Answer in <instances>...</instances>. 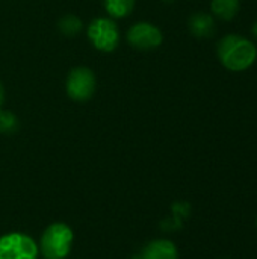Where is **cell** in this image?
I'll return each mask as SVG.
<instances>
[{
    "label": "cell",
    "instance_id": "cell-1",
    "mask_svg": "<svg viewBox=\"0 0 257 259\" xmlns=\"http://www.w3.org/2000/svg\"><path fill=\"white\" fill-rule=\"evenodd\" d=\"M217 55L223 67L230 71H245L257 59L256 44L238 33L223 36L217 44Z\"/></svg>",
    "mask_w": 257,
    "mask_h": 259
},
{
    "label": "cell",
    "instance_id": "cell-2",
    "mask_svg": "<svg viewBox=\"0 0 257 259\" xmlns=\"http://www.w3.org/2000/svg\"><path fill=\"white\" fill-rule=\"evenodd\" d=\"M74 232L62 222L48 225L39 238V252L45 259H65L73 249Z\"/></svg>",
    "mask_w": 257,
    "mask_h": 259
},
{
    "label": "cell",
    "instance_id": "cell-3",
    "mask_svg": "<svg viewBox=\"0 0 257 259\" xmlns=\"http://www.w3.org/2000/svg\"><path fill=\"white\" fill-rule=\"evenodd\" d=\"M89 42L105 53L114 52L120 44V29L118 24L111 17H97L94 18L86 29Z\"/></svg>",
    "mask_w": 257,
    "mask_h": 259
},
{
    "label": "cell",
    "instance_id": "cell-4",
    "mask_svg": "<svg viewBox=\"0 0 257 259\" xmlns=\"http://www.w3.org/2000/svg\"><path fill=\"white\" fill-rule=\"evenodd\" d=\"M38 243L27 234L8 232L0 237V259H38Z\"/></svg>",
    "mask_w": 257,
    "mask_h": 259
},
{
    "label": "cell",
    "instance_id": "cell-5",
    "mask_svg": "<svg viewBox=\"0 0 257 259\" xmlns=\"http://www.w3.org/2000/svg\"><path fill=\"white\" fill-rule=\"evenodd\" d=\"M97 90L95 73L88 67H74L65 80L67 96L74 102H88Z\"/></svg>",
    "mask_w": 257,
    "mask_h": 259
},
{
    "label": "cell",
    "instance_id": "cell-6",
    "mask_svg": "<svg viewBox=\"0 0 257 259\" xmlns=\"http://www.w3.org/2000/svg\"><path fill=\"white\" fill-rule=\"evenodd\" d=\"M126 39L136 50H153L162 44L164 35L156 24L150 21H138L129 27Z\"/></svg>",
    "mask_w": 257,
    "mask_h": 259
},
{
    "label": "cell",
    "instance_id": "cell-7",
    "mask_svg": "<svg viewBox=\"0 0 257 259\" xmlns=\"http://www.w3.org/2000/svg\"><path fill=\"white\" fill-rule=\"evenodd\" d=\"M139 253L142 259H179L177 246L167 238L151 240Z\"/></svg>",
    "mask_w": 257,
    "mask_h": 259
},
{
    "label": "cell",
    "instance_id": "cell-8",
    "mask_svg": "<svg viewBox=\"0 0 257 259\" xmlns=\"http://www.w3.org/2000/svg\"><path fill=\"white\" fill-rule=\"evenodd\" d=\"M188 27L195 38H211L217 30L214 17L206 12L192 14L188 20Z\"/></svg>",
    "mask_w": 257,
    "mask_h": 259
},
{
    "label": "cell",
    "instance_id": "cell-9",
    "mask_svg": "<svg viewBox=\"0 0 257 259\" xmlns=\"http://www.w3.org/2000/svg\"><path fill=\"white\" fill-rule=\"evenodd\" d=\"M241 8V0H211V12L224 21L233 20Z\"/></svg>",
    "mask_w": 257,
    "mask_h": 259
},
{
    "label": "cell",
    "instance_id": "cell-10",
    "mask_svg": "<svg viewBox=\"0 0 257 259\" xmlns=\"http://www.w3.org/2000/svg\"><path fill=\"white\" fill-rule=\"evenodd\" d=\"M103 8L111 18H126L135 9V0H103Z\"/></svg>",
    "mask_w": 257,
    "mask_h": 259
},
{
    "label": "cell",
    "instance_id": "cell-11",
    "mask_svg": "<svg viewBox=\"0 0 257 259\" xmlns=\"http://www.w3.org/2000/svg\"><path fill=\"white\" fill-rule=\"evenodd\" d=\"M58 29L65 36H76V35H79L82 32L83 23H82V20L77 15L67 14V15H64L58 21Z\"/></svg>",
    "mask_w": 257,
    "mask_h": 259
},
{
    "label": "cell",
    "instance_id": "cell-12",
    "mask_svg": "<svg viewBox=\"0 0 257 259\" xmlns=\"http://www.w3.org/2000/svg\"><path fill=\"white\" fill-rule=\"evenodd\" d=\"M18 131V118L11 112L0 109V134L11 135Z\"/></svg>",
    "mask_w": 257,
    "mask_h": 259
},
{
    "label": "cell",
    "instance_id": "cell-13",
    "mask_svg": "<svg viewBox=\"0 0 257 259\" xmlns=\"http://www.w3.org/2000/svg\"><path fill=\"white\" fill-rule=\"evenodd\" d=\"M3 102H5V88H3V85L0 82V109L3 106Z\"/></svg>",
    "mask_w": 257,
    "mask_h": 259
},
{
    "label": "cell",
    "instance_id": "cell-14",
    "mask_svg": "<svg viewBox=\"0 0 257 259\" xmlns=\"http://www.w3.org/2000/svg\"><path fill=\"white\" fill-rule=\"evenodd\" d=\"M251 32H253L254 38H256V39H257V21H256V23H254V26H253V30H251Z\"/></svg>",
    "mask_w": 257,
    "mask_h": 259
},
{
    "label": "cell",
    "instance_id": "cell-15",
    "mask_svg": "<svg viewBox=\"0 0 257 259\" xmlns=\"http://www.w3.org/2000/svg\"><path fill=\"white\" fill-rule=\"evenodd\" d=\"M132 259H142V256H141V253H136V255L132 256Z\"/></svg>",
    "mask_w": 257,
    "mask_h": 259
},
{
    "label": "cell",
    "instance_id": "cell-16",
    "mask_svg": "<svg viewBox=\"0 0 257 259\" xmlns=\"http://www.w3.org/2000/svg\"><path fill=\"white\" fill-rule=\"evenodd\" d=\"M164 2H167V3H171V2H174V0H164Z\"/></svg>",
    "mask_w": 257,
    "mask_h": 259
},
{
    "label": "cell",
    "instance_id": "cell-17",
    "mask_svg": "<svg viewBox=\"0 0 257 259\" xmlns=\"http://www.w3.org/2000/svg\"><path fill=\"white\" fill-rule=\"evenodd\" d=\"M256 226H257V222H256Z\"/></svg>",
    "mask_w": 257,
    "mask_h": 259
}]
</instances>
